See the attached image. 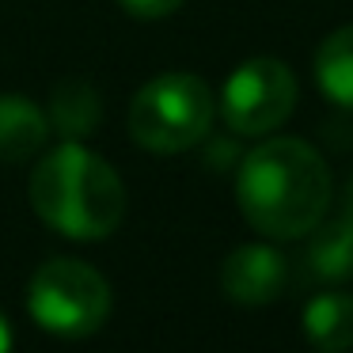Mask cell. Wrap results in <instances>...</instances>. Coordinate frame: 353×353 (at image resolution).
<instances>
[{
	"mask_svg": "<svg viewBox=\"0 0 353 353\" xmlns=\"http://www.w3.org/2000/svg\"><path fill=\"white\" fill-rule=\"evenodd\" d=\"M296 107V77L277 57H251L228 77L221 92V114L243 137L274 133Z\"/></svg>",
	"mask_w": 353,
	"mask_h": 353,
	"instance_id": "5",
	"label": "cell"
},
{
	"mask_svg": "<svg viewBox=\"0 0 353 353\" xmlns=\"http://www.w3.org/2000/svg\"><path fill=\"white\" fill-rule=\"evenodd\" d=\"M345 216L353 221V183H350V194H345Z\"/></svg>",
	"mask_w": 353,
	"mask_h": 353,
	"instance_id": "14",
	"label": "cell"
},
{
	"mask_svg": "<svg viewBox=\"0 0 353 353\" xmlns=\"http://www.w3.org/2000/svg\"><path fill=\"white\" fill-rule=\"evenodd\" d=\"M315 80L330 103L353 110V23L323 39L315 54Z\"/></svg>",
	"mask_w": 353,
	"mask_h": 353,
	"instance_id": "11",
	"label": "cell"
},
{
	"mask_svg": "<svg viewBox=\"0 0 353 353\" xmlns=\"http://www.w3.org/2000/svg\"><path fill=\"white\" fill-rule=\"evenodd\" d=\"M31 209L69 239H103L125 216V186L103 156L65 141L31 171Z\"/></svg>",
	"mask_w": 353,
	"mask_h": 353,
	"instance_id": "2",
	"label": "cell"
},
{
	"mask_svg": "<svg viewBox=\"0 0 353 353\" xmlns=\"http://www.w3.org/2000/svg\"><path fill=\"white\" fill-rule=\"evenodd\" d=\"M304 327L307 342L323 353H345L353 345V296L338 292L334 285H327L323 292H315L304 307Z\"/></svg>",
	"mask_w": 353,
	"mask_h": 353,
	"instance_id": "8",
	"label": "cell"
},
{
	"mask_svg": "<svg viewBox=\"0 0 353 353\" xmlns=\"http://www.w3.org/2000/svg\"><path fill=\"white\" fill-rule=\"evenodd\" d=\"M118 4L137 19H163V16H171L183 0H118Z\"/></svg>",
	"mask_w": 353,
	"mask_h": 353,
	"instance_id": "12",
	"label": "cell"
},
{
	"mask_svg": "<svg viewBox=\"0 0 353 353\" xmlns=\"http://www.w3.org/2000/svg\"><path fill=\"white\" fill-rule=\"evenodd\" d=\"M50 118L23 95H0V163L31 160L46 148Z\"/></svg>",
	"mask_w": 353,
	"mask_h": 353,
	"instance_id": "7",
	"label": "cell"
},
{
	"mask_svg": "<svg viewBox=\"0 0 353 353\" xmlns=\"http://www.w3.org/2000/svg\"><path fill=\"white\" fill-rule=\"evenodd\" d=\"M0 353H12V327L4 315H0Z\"/></svg>",
	"mask_w": 353,
	"mask_h": 353,
	"instance_id": "13",
	"label": "cell"
},
{
	"mask_svg": "<svg viewBox=\"0 0 353 353\" xmlns=\"http://www.w3.org/2000/svg\"><path fill=\"white\" fill-rule=\"evenodd\" d=\"M50 130H57L65 141H80L95 133L103 118V103L88 80H61L50 95Z\"/></svg>",
	"mask_w": 353,
	"mask_h": 353,
	"instance_id": "10",
	"label": "cell"
},
{
	"mask_svg": "<svg viewBox=\"0 0 353 353\" xmlns=\"http://www.w3.org/2000/svg\"><path fill=\"white\" fill-rule=\"evenodd\" d=\"M315 236L304 251V274L312 277L315 285H342L353 277V221L342 216V221L330 224H315Z\"/></svg>",
	"mask_w": 353,
	"mask_h": 353,
	"instance_id": "9",
	"label": "cell"
},
{
	"mask_svg": "<svg viewBox=\"0 0 353 353\" xmlns=\"http://www.w3.org/2000/svg\"><path fill=\"white\" fill-rule=\"evenodd\" d=\"M289 281V262L281 251L266 243H243L224 259L221 266V285L228 292V300L243 307H262L270 300H277Z\"/></svg>",
	"mask_w": 353,
	"mask_h": 353,
	"instance_id": "6",
	"label": "cell"
},
{
	"mask_svg": "<svg viewBox=\"0 0 353 353\" xmlns=\"http://www.w3.org/2000/svg\"><path fill=\"white\" fill-rule=\"evenodd\" d=\"M27 307L34 323L57 338H88L110 315V285L80 259H50L27 285Z\"/></svg>",
	"mask_w": 353,
	"mask_h": 353,
	"instance_id": "4",
	"label": "cell"
},
{
	"mask_svg": "<svg viewBox=\"0 0 353 353\" xmlns=\"http://www.w3.org/2000/svg\"><path fill=\"white\" fill-rule=\"evenodd\" d=\"M236 201L254 232L270 239H300L330 205L327 160L300 137H274L243 156Z\"/></svg>",
	"mask_w": 353,
	"mask_h": 353,
	"instance_id": "1",
	"label": "cell"
},
{
	"mask_svg": "<svg viewBox=\"0 0 353 353\" xmlns=\"http://www.w3.org/2000/svg\"><path fill=\"white\" fill-rule=\"evenodd\" d=\"M213 125V92L194 72H163L148 80L130 107V133L148 152H186Z\"/></svg>",
	"mask_w": 353,
	"mask_h": 353,
	"instance_id": "3",
	"label": "cell"
}]
</instances>
